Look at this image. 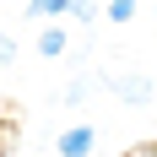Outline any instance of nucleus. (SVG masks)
<instances>
[{
	"label": "nucleus",
	"instance_id": "nucleus-5",
	"mask_svg": "<svg viewBox=\"0 0 157 157\" xmlns=\"http://www.w3.org/2000/svg\"><path fill=\"white\" fill-rule=\"evenodd\" d=\"M65 16H71V22H81V27H92L98 16H103V0H71V11H65Z\"/></svg>",
	"mask_w": 157,
	"mask_h": 157
},
{
	"label": "nucleus",
	"instance_id": "nucleus-3",
	"mask_svg": "<svg viewBox=\"0 0 157 157\" xmlns=\"http://www.w3.org/2000/svg\"><path fill=\"white\" fill-rule=\"evenodd\" d=\"M65 49H71V33H65V16H60V22H38V54H44V60H60Z\"/></svg>",
	"mask_w": 157,
	"mask_h": 157
},
{
	"label": "nucleus",
	"instance_id": "nucleus-1",
	"mask_svg": "<svg viewBox=\"0 0 157 157\" xmlns=\"http://www.w3.org/2000/svg\"><path fill=\"white\" fill-rule=\"evenodd\" d=\"M109 87H114V98L125 103V109H146L152 103V76H141V71H109Z\"/></svg>",
	"mask_w": 157,
	"mask_h": 157
},
{
	"label": "nucleus",
	"instance_id": "nucleus-2",
	"mask_svg": "<svg viewBox=\"0 0 157 157\" xmlns=\"http://www.w3.org/2000/svg\"><path fill=\"white\" fill-rule=\"evenodd\" d=\"M98 152V125H71L65 136H54V157H92Z\"/></svg>",
	"mask_w": 157,
	"mask_h": 157
},
{
	"label": "nucleus",
	"instance_id": "nucleus-9",
	"mask_svg": "<svg viewBox=\"0 0 157 157\" xmlns=\"http://www.w3.org/2000/svg\"><path fill=\"white\" fill-rule=\"evenodd\" d=\"M11 54H16V49H11V38H6V33H0V71H6V65H11Z\"/></svg>",
	"mask_w": 157,
	"mask_h": 157
},
{
	"label": "nucleus",
	"instance_id": "nucleus-6",
	"mask_svg": "<svg viewBox=\"0 0 157 157\" xmlns=\"http://www.w3.org/2000/svg\"><path fill=\"white\" fill-rule=\"evenodd\" d=\"M103 16L125 27V22H136V0H103Z\"/></svg>",
	"mask_w": 157,
	"mask_h": 157
},
{
	"label": "nucleus",
	"instance_id": "nucleus-10",
	"mask_svg": "<svg viewBox=\"0 0 157 157\" xmlns=\"http://www.w3.org/2000/svg\"><path fill=\"white\" fill-rule=\"evenodd\" d=\"M152 16H157V0H152Z\"/></svg>",
	"mask_w": 157,
	"mask_h": 157
},
{
	"label": "nucleus",
	"instance_id": "nucleus-4",
	"mask_svg": "<svg viewBox=\"0 0 157 157\" xmlns=\"http://www.w3.org/2000/svg\"><path fill=\"white\" fill-rule=\"evenodd\" d=\"M65 11H71V0H27V6H22L27 22H60Z\"/></svg>",
	"mask_w": 157,
	"mask_h": 157
},
{
	"label": "nucleus",
	"instance_id": "nucleus-7",
	"mask_svg": "<svg viewBox=\"0 0 157 157\" xmlns=\"http://www.w3.org/2000/svg\"><path fill=\"white\" fill-rule=\"evenodd\" d=\"M81 98H87V76H76L71 87H65V103H81Z\"/></svg>",
	"mask_w": 157,
	"mask_h": 157
},
{
	"label": "nucleus",
	"instance_id": "nucleus-11",
	"mask_svg": "<svg viewBox=\"0 0 157 157\" xmlns=\"http://www.w3.org/2000/svg\"><path fill=\"white\" fill-rule=\"evenodd\" d=\"M0 33H6V27H0Z\"/></svg>",
	"mask_w": 157,
	"mask_h": 157
},
{
	"label": "nucleus",
	"instance_id": "nucleus-8",
	"mask_svg": "<svg viewBox=\"0 0 157 157\" xmlns=\"http://www.w3.org/2000/svg\"><path fill=\"white\" fill-rule=\"evenodd\" d=\"M119 157H157V141H136L130 152H119Z\"/></svg>",
	"mask_w": 157,
	"mask_h": 157
}]
</instances>
